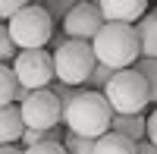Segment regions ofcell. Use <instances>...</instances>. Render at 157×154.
Wrapping results in <instances>:
<instances>
[{
    "label": "cell",
    "instance_id": "1",
    "mask_svg": "<svg viewBox=\"0 0 157 154\" xmlns=\"http://www.w3.org/2000/svg\"><path fill=\"white\" fill-rule=\"evenodd\" d=\"M110 120H113V107L104 91H75V98L63 107V126L75 135L85 138H101L104 132H110Z\"/></svg>",
    "mask_w": 157,
    "mask_h": 154
},
{
    "label": "cell",
    "instance_id": "2",
    "mask_svg": "<svg viewBox=\"0 0 157 154\" xmlns=\"http://www.w3.org/2000/svg\"><path fill=\"white\" fill-rule=\"evenodd\" d=\"M91 50H94L98 63H104L110 69L135 66V60L141 57L135 25H129V22H104L101 32L91 38Z\"/></svg>",
    "mask_w": 157,
    "mask_h": 154
},
{
    "label": "cell",
    "instance_id": "3",
    "mask_svg": "<svg viewBox=\"0 0 157 154\" xmlns=\"http://www.w3.org/2000/svg\"><path fill=\"white\" fill-rule=\"evenodd\" d=\"M94 63H98V57H94V50H91V41L63 38L54 47V75H57V82H66L72 88L88 82Z\"/></svg>",
    "mask_w": 157,
    "mask_h": 154
},
{
    "label": "cell",
    "instance_id": "4",
    "mask_svg": "<svg viewBox=\"0 0 157 154\" xmlns=\"http://www.w3.org/2000/svg\"><path fill=\"white\" fill-rule=\"evenodd\" d=\"M6 32H10L13 44L19 50H35V47L50 44V38H54V19H50V13L41 3H29L16 16L6 19Z\"/></svg>",
    "mask_w": 157,
    "mask_h": 154
},
{
    "label": "cell",
    "instance_id": "5",
    "mask_svg": "<svg viewBox=\"0 0 157 154\" xmlns=\"http://www.w3.org/2000/svg\"><path fill=\"white\" fill-rule=\"evenodd\" d=\"M104 94H107L113 113H141L151 104L148 101V82H145V75H141L135 66L116 69L110 75L107 88H104Z\"/></svg>",
    "mask_w": 157,
    "mask_h": 154
},
{
    "label": "cell",
    "instance_id": "6",
    "mask_svg": "<svg viewBox=\"0 0 157 154\" xmlns=\"http://www.w3.org/2000/svg\"><path fill=\"white\" fill-rule=\"evenodd\" d=\"M13 75L22 88L29 91H38V88H50V82L57 79L54 75V54L44 47L35 50H19L13 57Z\"/></svg>",
    "mask_w": 157,
    "mask_h": 154
},
{
    "label": "cell",
    "instance_id": "7",
    "mask_svg": "<svg viewBox=\"0 0 157 154\" xmlns=\"http://www.w3.org/2000/svg\"><path fill=\"white\" fill-rule=\"evenodd\" d=\"M25 129H60L63 123V104L50 88H38L19 104Z\"/></svg>",
    "mask_w": 157,
    "mask_h": 154
},
{
    "label": "cell",
    "instance_id": "8",
    "mask_svg": "<svg viewBox=\"0 0 157 154\" xmlns=\"http://www.w3.org/2000/svg\"><path fill=\"white\" fill-rule=\"evenodd\" d=\"M104 25L101 10L91 3V0H78V3L63 16V32L66 38H82V41H91Z\"/></svg>",
    "mask_w": 157,
    "mask_h": 154
},
{
    "label": "cell",
    "instance_id": "9",
    "mask_svg": "<svg viewBox=\"0 0 157 154\" xmlns=\"http://www.w3.org/2000/svg\"><path fill=\"white\" fill-rule=\"evenodd\" d=\"M98 10L104 22H138L141 16L148 13V0H91Z\"/></svg>",
    "mask_w": 157,
    "mask_h": 154
},
{
    "label": "cell",
    "instance_id": "10",
    "mask_svg": "<svg viewBox=\"0 0 157 154\" xmlns=\"http://www.w3.org/2000/svg\"><path fill=\"white\" fill-rule=\"evenodd\" d=\"M25 132L22 110L19 104H3L0 107V145H16Z\"/></svg>",
    "mask_w": 157,
    "mask_h": 154
},
{
    "label": "cell",
    "instance_id": "11",
    "mask_svg": "<svg viewBox=\"0 0 157 154\" xmlns=\"http://www.w3.org/2000/svg\"><path fill=\"white\" fill-rule=\"evenodd\" d=\"M145 126H148V117H141V113H113V120H110V129L132 138V142L145 138Z\"/></svg>",
    "mask_w": 157,
    "mask_h": 154
},
{
    "label": "cell",
    "instance_id": "12",
    "mask_svg": "<svg viewBox=\"0 0 157 154\" xmlns=\"http://www.w3.org/2000/svg\"><path fill=\"white\" fill-rule=\"evenodd\" d=\"M135 35H138L141 57H154L157 60V13H145V16L138 19Z\"/></svg>",
    "mask_w": 157,
    "mask_h": 154
},
{
    "label": "cell",
    "instance_id": "13",
    "mask_svg": "<svg viewBox=\"0 0 157 154\" xmlns=\"http://www.w3.org/2000/svg\"><path fill=\"white\" fill-rule=\"evenodd\" d=\"M135 148H138V142H132V138H126L113 129L94 138V154H135Z\"/></svg>",
    "mask_w": 157,
    "mask_h": 154
},
{
    "label": "cell",
    "instance_id": "14",
    "mask_svg": "<svg viewBox=\"0 0 157 154\" xmlns=\"http://www.w3.org/2000/svg\"><path fill=\"white\" fill-rule=\"evenodd\" d=\"M135 69L145 75V82H148V101L157 104V60L154 57H138L135 60Z\"/></svg>",
    "mask_w": 157,
    "mask_h": 154
},
{
    "label": "cell",
    "instance_id": "15",
    "mask_svg": "<svg viewBox=\"0 0 157 154\" xmlns=\"http://www.w3.org/2000/svg\"><path fill=\"white\" fill-rule=\"evenodd\" d=\"M16 75H13V66H6V63H0V107L3 104H13V94H16Z\"/></svg>",
    "mask_w": 157,
    "mask_h": 154
},
{
    "label": "cell",
    "instance_id": "16",
    "mask_svg": "<svg viewBox=\"0 0 157 154\" xmlns=\"http://www.w3.org/2000/svg\"><path fill=\"white\" fill-rule=\"evenodd\" d=\"M63 148H66V154H94V138L66 132L63 135Z\"/></svg>",
    "mask_w": 157,
    "mask_h": 154
},
{
    "label": "cell",
    "instance_id": "17",
    "mask_svg": "<svg viewBox=\"0 0 157 154\" xmlns=\"http://www.w3.org/2000/svg\"><path fill=\"white\" fill-rule=\"evenodd\" d=\"M113 72H116V69L104 66V63H94V69H91V75H88V82H85V85H88V88H94V91H104Z\"/></svg>",
    "mask_w": 157,
    "mask_h": 154
},
{
    "label": "cell",
    "instance_id": "18",
    "mask_svg": "<svg viewBox=\"0 0 157 154\" xmlns=\"http://www.w3.org/2000/svg\"><path fill=\"white\" fill-rule=\"evenodd\" d=\"M19 54V47L13 44V38H10V32H6V25L0 22V63H6V60H13Z\"/></svg>",
    "mask_w": 157,
    "mask_h": 154
},
{
    "label": "cell",
    "instance_id": "19",
    "mask_svg": "<svg viewBox=\"0 0 157 154\" xmlns=\"http://www.w3.org/2000/svg\"><path fill=\"white\" fill-rule=\"evenodd\" d=\"M75 3H78V0H47V3H44V10L50 13V19H54V22H57V19L63 22V16H66V13H69Z\"/></svg>",
    "mask_w": 157,
    "mask_h": 154
},
{
    "label": "cell",
    "instance_id": "20",
    "mask_svg": "<svg viewBox=\"0 0 157 154\" xmlns=\"http://www.w3.org/2000/svg\"><path fill=\"white\" fill-rule=\"evenodd\" d=\"M25 154H66L63 142H38V145H29Z\"/></svg>",
    "mask_w": 157,
    "mask_h": 154
},
{
    "label": "cell",
    "instance_id": "21",
    "mask_svg": "<svg viewBox=\"0 0 157 154\" xmlns=\"http://www.w3.org/2000/svg\"><path fill=\"white\" fill-rule=\"evenodd\" d=\"M50 91H54V94L60 98V104L66 107L69 101L75 98V91H78V88H72V85H66V82H57V79H54V82H50Z\"/></svg>",
    "mask_w": 157,
    "mask_h": 154
},
{
    "label": "cell",
    "instance_id": "22",
    "mask_svg": "<svg viewBox=\"0 0 157 154\" xmlns=\"http://www.w3.org/2000/svg\"><path fill=\"white\" fill-rule=\"evenodd\" d=\"M22 6H29V0H0V22L10 19V16H16Z\"/></svg>",
    "mask_w": 157,
    "mask_h": 154
},
{
    "label": "cell",
    "instance_id": "23",
    "mask_svg": "<svg viewBox=\"0 0 157 154\" xmlns=\"http://www.w3.org/2000/svg\"><path fill=\"white\" fill-rule=\"evenodd\" d=\"M145 138L157 148V107H154V113L148 117V126H145Z\"/></svg>",
    "mask_w": 157,
    "mask_h": 154
},
{
    "label": "cell",
    "instance_id": "24",
    "mask_svg": "<svg viewBox=\"0 0 157 154\" xmlns=\"http://www.w3.org/2000/svg\"><path fill=\"white\" fill-rule=\"evenodd\" d=\"M135 154H157V148L148 142V138H141V142H138V148H135Z\"/></svg>",
    "mask_w": 157,
    "mask_h": 154
},
{
    "label": "cell",
    "instance_id": "25",
    "mask_svg": "<svg viewBox=\"0 0 157 154\" xmlns=\"http://www.w3.org/2000/svg\"><path fill=\"white\" fill-rule=\"evenodd\" d=\"M29 94H32L29 88H22V85H19V88H16V94H13V104H22V101L29 98Z\"/></svg>",
    "mask_w": 157,
    "mask_h": 154
},
{
    "label": "cell",
    "instance_id": "26",
    "mask_svg": "<svg viewBox=\"0 0 157 154\" xmlns=\"http://www.w3.org/2000/svg\"><path fill=\"white\" fill-rule=\"evenodd\" d=\"M0 154H25V148H19V145H0Z\"/></svg>",
    "mask_w": 157,
    "mask_h": 154
},
{
    "label": "cell",
    "instance_id": "27",
    "mask_svg": "<svg viewBox=\"0 0 157 154\" xmlns=\"http://www.w3.org/2000/svg\"><path fill=\"white\" fill-rule=\"evenodd\" d=\"M41 3H47V0H41Z\"/></svg>",
    "mask_w": 157,
    "mask_h": 154
}]
</instances>
